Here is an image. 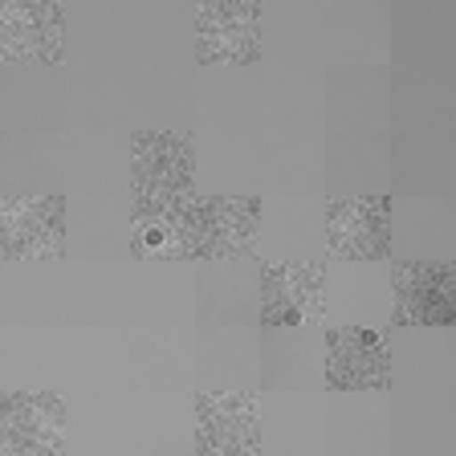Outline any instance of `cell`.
I'll use <instances>...</instances> for the list:
<instances>
[{
    "mask_svg": "<svg viewBox=\"0 0 456 456\" xmlns=\"http://www.w3.org/2000/svg\"><path fill=\"white\" fill-rule=\"evenodd\" d=\"M261 204L253 196L183 200L180 208L134 216V248L142 256H204L228 261L253 248Z\"/></svg>",
    "mask_w": 456,
    "mask_h": 456,
    "instance_id": "obj_1",
    "label": "cell"
},
{
    "mask_svg": "<svg viewBox=\"0 0 456 456\" xmlns=\"http://www.w3.org/2000/svg\"><path fill=\"white\" fill-rule=\"evenodd\" d=\"M134 216L167 212L191 200V147L175 131H147L131 147Z\"/></svg>",
    "mask_w": 456,
    "mask_h": 456,
    "instance_id": "obj_2",
    "label": "cell"
},
{
    "mask_svg": "<svg viewBox=\"0 0 456 456\" xmlns=\"http://www.w3.org/2000/svg\"><path fill=\"white\" fill-rule=\"evenodd\" d=\"M0 248L12 261H57L66 248V200L9 196L0 204Z\"/></svg>",
    "mask_w": 456,
    "mask_h": 456,
    "instance_id": "obj_3",
    "label": "cell"
},
{
    "mask_svg": "<svg viewBox=\"0 0 456 456\" xmlns=\"http://www.w3.org/2000/svg\"><path fill=\"white\" fill-rule=\"evenodd\" d=\"M391 196H338L326 204V245L351 261L391 253Z\"/></svg>",
    "mask_w": 456,
    "mask_h": 456,
    "instance_id": "obj_4",
    "label": "cell"
},
{
    "mask_svg": "<svg viewBox=\"0 0 456 456\" xmlns=\"http://www.w3.org/2000/svg\"><path fill=\"white\" fill-rule=\"evenodd\" d=\"M200 452H256L261 448V399L253 391H204L196 395Z\"/></svg>",
    "mask_w": 456,
    "mask_h": 456,
    "instance_id": "obj_5",
    "label": "cell"
},
{
    "mask_svg": "<svg viewBox=\"0 0 456 456\" xmlns=\"http://www.w3.org/2000/svg\"><path fill=\"white\" fill-rule=\"evenodd\" d=\"M261 0H200L196 57L200 61H256Z\"/></svg>",
    "mask_w": 456,
    "mask_h": 456,
    "instance_id": "obj_6",
    "label": "cell"
},
{
    "mask_svg": "<svg viewBox=\"0 0 456 456\" xmlns=\"http://www.w3.org/2000/svg\"><path fill=\"white\" fill-rule=\"evenodd\" d=\"M326 314V273L318 261L302 265H269L261 281V318L269 326L322 322Z\"/></svg>",
    "mask_w": 456,
    "mask_h": 456,
    "instance_id": "obj_7",
    "label": "cell"
},
{
    "mask_svg": "<svg viewBox=\"0 0 456 456\" xmlns=\"http://www.w3.org/2000/svg\"><path fill=\"white\" fill-rule=\"evenodd\" d=\"M326 379L338 391H383L391 387V354L375 330L342 326L326 338Z\"/></svg>",
    "mask_w": 456,
    "mask_h": 456,
    "instance_id": "obj_8",
    "label": "cell"
},
{
    "mask_svg": "<svg viewBox=\"0 0 456 456\" xmlns=\"http://www.w3.org/2000/svg\"><path fill=\"white\" fill-rule=\"evenodd\" d=\"M395 318L408 326H448L456 318V269L416 261L395 273Z\"/></svg>",
    "mask_w": 456,
    "mask_h": 456,
    "instance_id": "obj_9",
    "label": "cell"
},
{
    "mask_svg": "<svg viewBox=\"0 0 456 456\" xmlns=\"http://www.w3.org/2000/svg\"><path fill=\"white\" fill-rule=\"evenodd\" d=\"M0 28H4V57L61 61L66 53L61 0H0Z\"/></svg>",
    "mask_w": 456,
    "mask_h": 456,
    "instance_id": "obj_10",
    "label": "cell"
},
{
    "mask_svg": "<svg viewBox=\"0 0 456 456\" xmlns=\"http://www.w3.org/2000/svg\"><path fill=\"white\" fill-rule=\"evenodd\" d=\"M4 436L12 452H61L66 448V403L53 391H17L4 399Z\"/></svg>",
    "mask_w": 456,
    "mask_h": 456,
    "instance_id": "obj_11",
    "label": "cell"
}]
</instances>
